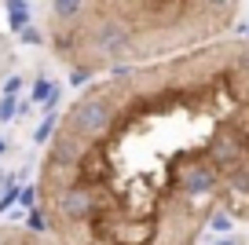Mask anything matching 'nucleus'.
<instances>
[{
    "instance_id": "nucleus-1",
    "label": "nucleus",
    "mask_w": 249,
    "mask_h": 245,
    "mask_svg": "<svg viewBox=\"0 0 249 245\" xmlns=\"http://www.w3.org/2000/svg\"><path fill=\"white\" fill-rule=\"evenodd\" d=\"M249 103V37L110 70L70 103L37 201L62 245H198L224 205Z\"/></svg>"
},
{
    "instance_id": "nucleus-2",
    "label": "nucleus",
    "mask_w": 249,
    "mask_h": 245,
    "mask_svg": "<svg viewBox=\"0 0 249 245\" xmlns=\"http://www.w3.org/2000/svg\"><path fill=\"white\" fill-rule=\"evenodd\" d=\"M238 15L242 0H52L48 44L81 85L220 40Z\"/></svg>"
},
{
    "instance_id": "nucleus-3",
    "label": "nucleus",
    "mask_w": 249,
    "mask_h": 245,
    "mask_svg": "<svg viewBox=\"0 0 249 245\" xmlns=\"http://www.w3.org/2000/svg\"><path fill=\"white\" fill-rule=\"evenodd\" d=\"M220 212L238 223H249V103L234 117L231 150H227V183Z\"/></svg>"
},
{
    "instance_id": "nucleus-4",
    "label": "nucleus",
    "mask_w": 249,
    "mask_h": 245,
    "mask_svg": "<svg viewBox=\"0 0 249 245\" xmlns=\"http://www.w3.org/2000/svg\"><path fill=\"white\" fill-rule=\"evenodd\" d=\"M0 245H62L52 230H33V227H0Z\"/></svg>"
},
{
    "instance_id": "nucleus-5",
    "label": "nucleus",
    "mask_w": 249,
    "mask_h": 245,
    "mask_svg": "<svg viewBox=\"0 0 249 245\" xmlns=\"http://www.w3.org/2000/svg\"><path fill=\"white\" fill-rule=\"evenodd\" d=\"M30 11H26V0H8V26L11 30H22Z\"/></svg>"
},
{
    "instance_id": "nucleus-6",
    "label": "nucleus",
    "mask_w": 249,
    "mask_h": 245,
    "mask_svg": "<svg viewBox=\"0 0 249 245\" xmlns=\"http://www.w3.org/2000/svg\"><path fill=\"white\" fill-rule=\"evenodd\" d=\"M198 245H249V230H238V234H220V238H202Z\"/></svg>"
},
{
    "instance_id": "nucleus-7",
    "label": "nucleus",
    "mask_w": 249,
    "mask_h": 245,
    "mask_svg": "<svg viewBox=\"0 0 249 245\" xmlns=\"http://www.w3.org/2000/svg\"><path fill=\"white\" fill-rule=\"evenodd\" d=\"M15 117V95L4 92V99H0V121H11Z\"/></svg>"
},
{
    "instance_id": "nucleus-8",
    "label": "nucleus",
    "mask_w": 249,
    "mask_h": 245,
    "mask_svg": "<svg viewBox=\"0 0 249 245\" xmlns=\"http://www.w3.org/2000/svg\"><path fill=\"white\" fill-rule=\"evenodd\" d=\"M55 95V88L48 85V81H37V85H33V99H52Z\"/></svg>"
},
{
    "instance_id": "nucleus-9",
    "label": "nucleus",
    "mask_w": 249,
    "mask_h": 245,
    "mask_svg": "<svg viewBox=\"0 0 249 245\" xmlns=\"http://www.w3.org/2000/svg\"><path fill=\"white\" fill-rule=\"evenodd\" d=\"M22 40H26V44H40L44 37H40L37 30H26V26H22Z\"/></svg>"
},
{
    "instance_id": "nucleus-10",
    "label": "nucleus",
    "mask_w": 249,
    "mask_h": 245,
    "mask_svg": "<svg viewBox=\"0 0 249 245\" xmlns=\"http://www.w3.org/2000/svg\"><path fill=\"white\" fill-rule=\"evenodd\" d=\"M18 88H22V81H18V77H11L8 85H4V92H11V95H15V92H18Z\"/></svg>"
},
{
    "instance_id": "nucleus-11",
    "label": "nucleus",
    "mask_w": 249,
    "mask_h": 245,
    "mask_svg": "<svg viewBox=\"0 0 249 245\" xmlns=\"http://www.w3.org/2000/svg\"><path fill=\"white\" fill-rule=\"evenodd\" d=\"M4 150H8V143H4V139H0V154H4Z\"/></svg>"
}]
</instances>
